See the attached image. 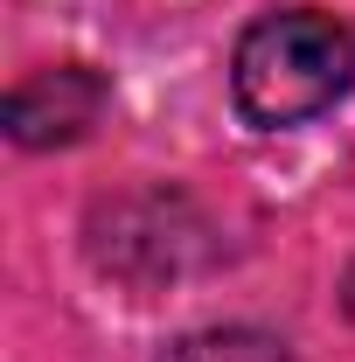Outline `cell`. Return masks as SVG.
Returning a JSON list of instances; mask_svg holds the SVG:
<instances>
[{
  "mask_svg": "<svg viewBox=\"0 0 355 362\" xmlns=\"http://www.w3.org/2000/svg\"><path fill=\"white\" fill-rule=\"evenodd\" d=\"M105 119V77L84 70V63H56L42 77L7 98V126L21 146H63V139H84L91 126Z\"/></svg>",
  "mask_w": 355,
  "mask_h": 362,
  "instance_id": "7a4b0ae2",
  "label": "cell"
},
{
  "mask_svg": "<svg viewBox=\"0 0 355 362\" xmlns=\"http://www.w3.org/2000/svg\"><path fill=\"white\" fill-rule=\"evenodd\" d=\"M355 84V35L320 7H286L244 28L230 56V98L251 126H307Z\"/></svg>",
  "mask_w": 355,
  "mask_h": 362,
  "instance_id": "6da1fadb",
  "label": "cell"
},
{
  "mask_svg": "<svg viewBox=\"0 0 355 362\" xmlns=\"http://www.w3.org/2000/svg\"><path fill=\"white\" fill-rule=\"evenodd\" d=\"M161 362H293L286 341H272L258 327H202V334H181Z\"/></svg>",
  "mask_w": 355,
  "mask_h": 362,
  "instance_id": "3957f363",
  "label": "cell"
}]
</instances>
